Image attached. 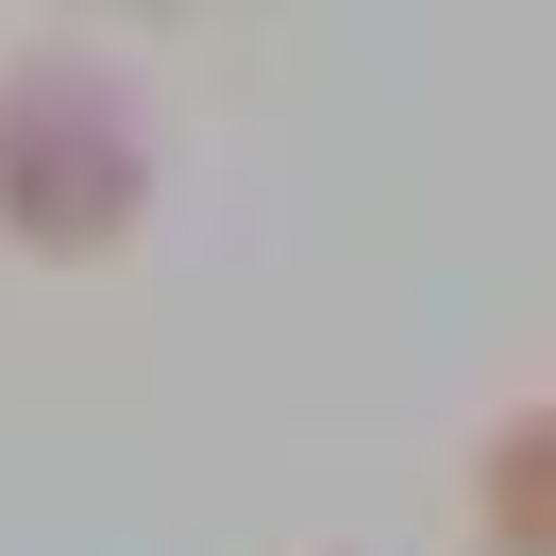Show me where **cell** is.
Here are the masks:
<instances>
[{
	"label": "cell",
	"instance_id": "obj_1",
	"mask_svg": "<svg viewBox=\"0 0 556 556\" xmlns=\"http://www.w3.org/2000/svg\"><path fill=\"white\" fill-rule=\"evenodd\" d=\"M152 102L136 68H102V51L35 35L0 51V253L17 270H118V253L152 237Z\"/></svg>",
	"mask_w": 556,
	"mask_h": 556
},
{
	"label": "cell",
	"instance_id": "obj_2",
	"mask_svg": "<svg viewBox=\"0 0 556 556\" xmlns=\"http://www.w3.org/2000/svg\"><path fill=\"white\" fill-rule=\"evenodd\" d=\"M455 540L472 556H556V388H522V405L472 421V455H455Z\"/></svg>",
	"mask_w": 556,
	"mask_h": 556
}]
</instances>
